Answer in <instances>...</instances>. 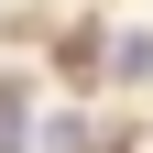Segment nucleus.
<instances>
[{"mask_svg":"<svg viewBox=\"0 0 153 153\" xmlns=\"http://www.w3.org/2000/svg\"><path fill=\"white\" fill-rule=\"evenodd\" d=\"M109 88H153V22L109 33Z\"/></svg>","mask_w":153,"mask_h":153,"instance_id":"1","label":"nucleus"}]
</instances>
